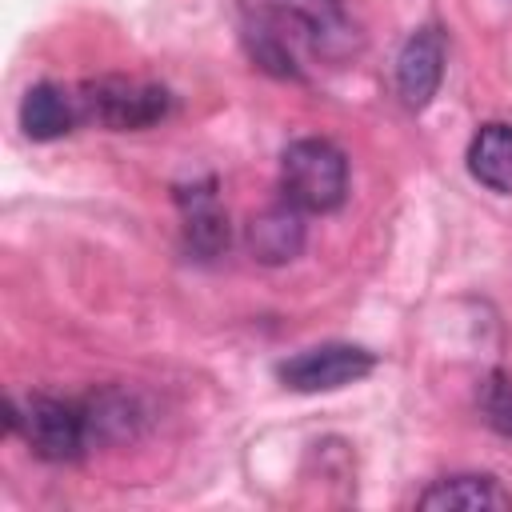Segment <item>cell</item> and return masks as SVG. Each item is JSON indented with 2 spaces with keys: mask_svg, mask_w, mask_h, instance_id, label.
Listing matches in <instances>:
<instances>
[{
  "mask_svg": "<svg viewBox=\"0 0 512 512\" xmlns=\"http://www.w3.org/2000/svg\"><path fill=\"white\" fill-rule=\"evenodd\" d=\"M372 368H376V356L368 348H356V344H316V348H304L292 360H284L276 368V376L292 392H336L344 384L364 380Z\"/></svg>",
  "mask_w": 512,
  "mask_h": 512,
  "instance_id": "obj_5",
  "label": "cell"
},
{
  "mask_svg": "<svg viewBox=\"0 0 512 512\" xmlns=\"http://www.w3.org/2000/svg\"><path fill=\"white\" fill-rule=\"evenodd\" d=\"M4 428L20 432L28 440V448L48 464H72L92 444L88 408L76 400H56V396H28L24 404L8 400Z\"/></svg>",
  "mask_w": 512,
  "mask_h": 512,
  "instance_id": "obj_2",
  "label": "cell"
},
{
  "mask_svg": "<svg viewBox=\"0 0 512 512\" xmlns=\"http://www.w3.org/2000/svg\"><path fill=\"white\" fill-rule=\"evenodd\" d=\"M76 104H80V120H96L112 132H136V128L164 120L172 100L160 84H144L128 76H100L76 92Z\"/></svg>",
  "mask_w": 512,
  "mask_h": 512,
  "instance_id": "obj_4",
  "label": "cell"
},
{
  "mask_svg": "<svg viewBox=\"0 0 512 512\" xmlns=\"http://www.w3.org/2000/svg\"><path fill=\"white\" fill-rule=\"evenodd\" d=\"M476 408L484 416V424L492 432H500L504 440H512V380L504 372H488L480 392H476Z\"/></svg>",
  "mask_w": 512,
  "mask_h": 512,
  "instance_id": "obj_12",
  "label": "cell"
},
{
  "mask_svg": "<svg viewBox=\"0 0 512 512\" xmlns=\"http://www.w3.org/2000/svg\"><path fill=\"white\" fill-rule=\"evenodd\" d=\"M176 204L184 212V244L200 256L212 260L228 248V216L216 200V184L212 180H196L188 188H176Z\"/></svg>",
  "mask_w": 512,
  "mask_h": 512,
  "instance_id": "obj_7",
  "label": "cell"
},
{
  "mask_svg": "<svg viewBox=\"0 0 512 512\" xmlns=\"http://www.w3.org/2000/svg\"><path fill=\"white\" fill-rule=\"evenodd\" d=\"M76 120H80V104L60 84H32L20 100V128L28 140H40V144L60 140L72 132Z\"/></svg>",
  "mask_w": 512,
  "mask_h": 512,
  "instance_id": "obj_10",
  "label": "cell"
},
{
  "mask_svg": "<svg viewBox=\"0 0 512 512\" xmlns=\"http://www.w3.org/2000/svg\"><path fill=\"white\" fill-rule=\"evenodd\" d=\"M444 80V36L440 28H416L396 56V92L408 108H428Z\"/></svg>",
  "mask_w": 512,
  "mask_h": 512,
  "instance_id": "obj_6",
  "label": "cell"
},
{
  "mask_svg": "<svg viewBox=\"0 0 512 512\" xmlns=\"http://www.w3.org/2000/svg\"><path fill=\"white\" fill-rule=\"evenodd\" d=\"M468 172L484 188L512 196V124L488 120L476 128V136L468 144Z\"/></svg>",
  "mask_w": 512,
  "mask_h": 512,
  "instance_id": "obj_11",
  "label": "cell"
},
{
  "mask_svg": "<svg viewBox=\"0 0 512 512\" xmlns=\"http://www.w3.org/2000/svg\"><path fill=\"white\" fill-rule=\"evenodd\" d=\"M280 192L300 212H336L348 196V160L324 136H300L280 156Z\"/></svg>",
  "mask_w": 512,
  "mask_h": 512,
  "instance_id": "obj_3",
  "label": "cell"
},
{
  "mask_svg": "<svg viewBox=\"0 0 512 512\" xmlns=\"http://www.w3.org/2000/svg\"><path fill=\"white\" fill-rule=\"evenodd\" d=\"M416 508H428V512L500 508V512H508V508H512V492H508L496 476H484V472H456V476L432 480V484L416 496Z\"/></svg>",
  "mask_w": 512,
  "mask_h": 512,
  "instance_id": "obj_9",
  "label": "cell"
},
{
  "mask_svg": "<svg viewBox=\"0 0 512 512\" xmlns=\"http://www.w3.org/2000/svg\"><path fill=\"white\" fill-rule=\"evenodd\" d=\"M248 56L284 80L304 76V56L344 64L360 52V28L344 0H236Z\"/></svg>",
  "mask_w": 512,
  "mask_h": 512,
  "instance_id": "obj_1",
  "label": "cell"
},
{
  "mask_svg": "<svg viewBox=\"0 0 512 512\" xmlns=\"http://www.w3.org/2000/svg\"><path fill=\"white\" fill-rule=\"evenodd\" d=\"M248 252L260 264H288L304 248V212L296 204H272L248 220Z\"/></svg>",
  "mask_w": 512,
  "mask_h": 512,
  "instance_id": "obj_8",
  "label": "cell"
}]
</instances>
